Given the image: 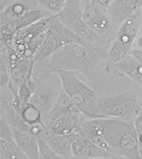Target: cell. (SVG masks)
I'll return each mask as SVG.
<instances>
[{"instance_id":"6da1fadb","label":"cell","mask_w":142,"mask_h":159,"mask_svg":"<svg viewBox=\"0 0 142 159\" xmlns=\"http://www.w3.org/2000/svg\"><path fill=\"white\" fill-rule=\"evenodd\" d=\"M107 50L82 43L67 44L46 60L34 75L47 79L55 71L62 70L77 73L91 79L100 63L106 61Z\"/></svg>"},{"instance_id":"7a4b0ae2","label":"cell","mask_w":142,"mask_h":159,"mask_svg":"<svg viewBox=\"0 0 142 159\" xmlns=\"http://www.w3.org/2000/svg\"><path fill=\"white\" fill-rule=\"evenodd\" d=\"M95 119L102 128L108 152L115 159H140L134 123L107 118Z\"/></svg>"},{"instance_id":"3957f363","label":"cell","mask_w":142,"mask_h":159,"mask_svg":"<svg viewBox=\"0 0 142 159\" xmlns=\"http://www.w3.org/2000/svg\"><path fill=\"white\" fill-rule=\"evenodd\" d=\"M137 93L127 90L111 96H97L95 114L98 118H113L134 123L142 114Z\"/></svg>"},{"instance_id":"277c9868","label":"cell","mask_w":142,"mask_h":159,"mask_svg":"<svg viewBox=\"0 0 142 159\" xmlns=\"http://www.w3.org/2000/svg\"><path fill=\"white\" fill-rule=\"evenodd\" d=\"M55 74L60 79L62 89L88 119H98L95 114L97 96L94 91L79 77L78 73L58 70Z\"/></svg>"},{"instance_id":"5b68a950","label":"cell","mask_w":142,"mask_h":159,"mask_svg":"<svg viewBox=\"0 0 142 159\" xmlns=\"http://www.w3.org/2000/svg\"><path fill=\"white\" fill-rule=\"evenodd\" d=\"M141 23V14L139 10L119 27L115 39L107 51L104 73L109 74L111 67L130 54Z\"/></svg>"},{"instance_id":"8992f818","label":"cell","mask_w":142,"mask_h":159,"mask_svg":"<svg viewBox=\"0 0 142 159\" xmlns=\"http://www.w3.org/2000/svg\"><path fill=\"white\" fill-rule=\"evenodd\" d=\"M82 0H67L64 9L58 14L59 20L82 40L86 45L108 49L105 43L89 28L83 19Z\"/></svg>"},{"instance_id":"52a82bcc","label":"cell","mask_w":142,"mask_h":159,"mask_svg":"<svg viewBox=\"0 0 142 159\" xmlns=\"http://www.w3.org/2000/svg\"><path fill=\"white\" fill-rule=\"evenodd\" d=\"M82 16L84 22L89 28L110 46L117 31L107 12L93 6L88 0L82 8Z\"/></svg>"},{"instance_id":"ba28073f","label":"cell","mask_w":142,"mask_h":159,"mask_svg":"<svg viewBox=\"0 0 142 159\" xmlns=\"http://www.w3.org/2000/svg\"><path fill=\"white\" fill-rule=\"evenodd\" d=\"M73 159H116L112 154L83 137L78 133L71 134Z\"/></svg>"},{"instance_id":"9c48e42d","label":"cell","mask_w":142,"mask_h":159,"mask_svg":"<svg viewBox=\"0 0 142 159\" xmlns=\"http://www.w3.org/2000/svg\"><path fill=\"white\" fill-rule=\"evenodd\" d=\"M9 57L10 74L13 87L16 90L25 79L31 67L35 65L33 58L17 52L11 46L7 45Z\"/></svg>"},{"instance_id":"30bf717a","label":"cell","mask_w":142,"mask_h":159,"mask_svg":"<svg viewBox=\"0 0 142 159\" xmlns=\"http://www.w3.org/2000/svg\"><path fill=\"white\" fill-rule=\"evenodd\" d=\"M142 7V0H113L107 13L114 27L120 26Z\"/></svg>"},{"instance_id":"8fae6325","label":"cell","mask_w":142,"mask_h":159,"mask_svg":"<svg viewBox=\"0 0 142 159\" xmlns=\"http://www.w3.org/2000/svg\"><path fill=\"white\" fill-rule=\"evenodd\" d=\"M11 129L16 143L28 159H39L37 138L31 132V126L17 127Z\"/></svg>"},{"instance_id":"7c38bea8","label":"cell","mask_w":142,"mask_h":159,"mask_svg":"<svg viewBox=\"0 0 142 159\" xmlns=\"http://www.w3.org/2000/svg\"><path fill=\"white\" fill-rule=\"evenodd\" d=\"M36 89L31 98L29 102L36 107L43 116L53 107L60 93L61 89L44 85L38 81L36 78Z\"/></svg>"},{"instance_id":"4fadbf2b","label":"cell","mask_w":142,"mask_h":159,"mask_svg":"<svg viewBox=\"0 0 142 159\" xmlns=\"http://www.w3.org/2000/svg\"><path fill=\"white\" fill-rule=\"evenodd\" d=\"M41 7L37 0H16L1 10L0 25L15 21L28 12Z\"/></svg>"},{"instance_id":"5bb4252c","label":"cell","mask_w":142,"mask_h":159,"mask_svg":"<svg viewBox=\"0 0 142 159\" xmlns=\"http://www.w3.org/2000/svg\"><path fill=\"white\" fill-rule=\"evenodd\" d=\"M55 15L54 13L43 7H40L36 9L33 10L26 13L24 16L21 17L15 21L10 23L0 25V33L15 36L16 33L21 29L27 27L31 24Z\"/></svg>"},{"instance_id":"9a60e30c","label":"cell","mask_w":142,"mask_h":159,"mask_svg":"<svg viewBox=\"0 0 142 159\" xmlns=\"http://www.w3.org/2000/svg\"><path fill=\"white\" fill-rule=\"evenodd\" d=\"M109 74L119 78L128 77L142 88V64L137 61L130 54L113 65Z\"/></svg>"},{"instance_id":"2e32d148","label":"cell","mask_w":142,"mask_h":159,"mask_svg":"<svg viewBox=\"0 0 142 159\" xmlns=\"http://www.w3.org/2000/svg\"><path fill=\"white\" fill-rule=\"evenodd\" d=\"M79 109L60 116L49 125L55 135H69L77 132L81 124L88 119Z\"/></svg>"},{"instance_id":"e0dca14e","label":"cell","mask_w":142,"mask_h":159,"mask_svg":"<svg viewBox=\"0 0 142 159\" xmlns=\"http://www.w3.org/2000/svg\"><path fill=\"white\" fill-rule=\"evenodd\" d=\"M55 15L42 19L31 25L18 31L15 35V38L11 46L24 45L29 43L35 38L46 33L51 27Z\"/></svg>"},{"instance_id":"ac0fdd59","label":"cell","mask_w":142,"mask_h":159,"mask_svg":"<svg viewBox=\"0 0 142 159\" xmlns=\"http://www.w3.org/2000/svg\"><path fill=\"white\" fill-rule=\"evenodd\" d=\"M77 109H79L61 88L53 107L43 116V122L44 125H49L60 116Z\"/></svg>"},{"instance_id":"d6986e66","label":"cell","mask_w":142,"mask_h":159,"mask_svg":"<svg viewBox=\"0 0 142 159\" xmlns=\"http://www.w3.org/2000/svg\"><path fill=\"white\" fill-rule=\"evenodd\" d=\"M77 132L108 152L107 144L104 139L102 128L96 119H86L81 124Z\"/></svg>"},{"instance_id":"ffe728a7","label":"cell","mask_w":142,"mask_h":159,"mask_svg":"<svg viewBox=\"0 0 142 159\" xmlns=\"http://www.w3.org/2000/svg\"><path fill=\"white\" fill-rule=\"evenodd\" d=\"M48 142L60 159H73L72 153L71 134L55 135Z\"/></svg>"},{"instance_id":"44dd1931","label":"cell","mask_w":142,"mask_h":159,"mask_svg":"<svg viewBox=\"0 0 142 159\" xmlns=\"http://www.w3.org/2000/svg\"><path fill=\"white\" fill-rule=\"evenodd\" d=\"M17 113L22 120L29 126L44 124L42 113L31 102L24 105Z\"/></svg>"},{"instance_id":"7402d4cb","label":"cell","mask_w":142,"mask_h":159,"mask_svg":"<svg viewBox=\"0 0 142 159\" xmlns=\"http://www.w3.org/2000/svg\"><path fill=\"white\" fill-rule=\"evenodd\" d=\"M0 159H28L15 141L0 139Z\"/></svg>"},{"instance_id":"603a6c76","label":"cell","mask_w":142,"mask_h":159,"mask_svg":"<svg viewBox=\"0 0 142 159\" xmlns=\"http://www.w3.org/2000/svg\"><path fill=\"white\" fill-rule=\"evenodd\" d=\"M38 141V152L39 159H59L53 149L51 148L49 142L43 139L37 138Z\"/></svg>"},{"instance_id":"cb8c5ba5","label":"cell","mask_w":142,"mask_h":159,"mask_svg":"<svg viewBox=\"0 0 142 159\" xmlns=\"http://www.w3.org/2000/svg\"><path fill=\"white\" fill-rule=\"evenodd\" d=\"M40 7L57 14L64 9L67 0H37Z\"/></svg>"},{"instance_id":"d4e9b609","label":"cell","mask_w":142,"mask_h":159,"mask_svg":"<svg viewBox=\"0 0 142 159\" xmlns=\"http://www.w3.org/2000/svg\"><path fill=\"white\" fill-rule=\"evenodd\" d=\"M0 139L7 141H15L11 127L1 118H0Z\"/></svg>"},{"instance_id":"484cf974","label":"cell","mask_w":142,"mask_h":159,"mask_svg":"<svg viewBox=\"0 0 142 159\" xmlns=\"http://www.w3.org/2000/svg\"><path fill=\"white\" fill-rule=\"evenodd\" d=\"M134 125L136 131L138 145H139V154L142 152V114L138 116L134 122Z\"/></svg>"},{"instance_id":"4316f807","label":"cell","mask_w":142,"mask_h":159,"mask_svg":"<svg viewBox=\"0 0 142 159\" xmlns=\"http://www.w3.org/2000/svg\"><path fill=\"white\" fill-rule=\"evenodd\" d=\"M55 135L52 127L49 125H43L40 133L37 135V138L49 142L51 138Z\"/></svg>"},{"instance_id":"83f0119b","label":"cell","mask_w":142,"mask_h":159,"mask_svg":"<svg viewBox=\"0 0 142 159\" xmlns=\"http://www.w3.org/2000/svg\"><path fill=\"white\" fill-rule=\"evenodd\" d=\"M113 0H90V2L93 6L96 7L103 11L107 12Z\"/></svg>"},{"instance_id":"f1b7e54d","label":"cell","mask_w":142,"mask_h":159,"mask_svg":"<svg viewBox=\"0 0 142 159\" xmlns=\"http://www.w3.org/2000/svg\"><path fill=\"white\" fill-rule=\"evenodd\" d=\"M130 55H131L133 58H134L137 61L142 64V50L140 49H132L130 52Z\"/></svg>"},{"instance_id":"f546056e","label":"cell","mask_w":142,"mask_h":159,"mask_svg":"<svg viewBox=\"0 0 142 159\" xmlns=\"http://www.w3.org/2000/svg\"><path fill=\"white\" fill-rule=\"evenodd\" d=\"M136 45L139 49L142 50V34L138 38V39L137 40Z\"/></svg>"},{"instance_id":"4dcf8cb0","label":"cell","mask_w":142,"mask_h":159,"mask_svg":"<svg viewBox=\"0 0 142 159\" xmlns=\"http://www.w3.org/2000/svg\"><path fill=\"white\" fill-rule=\"evenodd\" d=\"M139 102H140V107L142 108V100H140Z\"/></svg>"},{"instance_id":"1f68e13d","label":"cell","mask_w":142,"mask_h":159,"mask_svg":"<svg viewBox=\"0 0 142 159\" xmlns=\"http://www.w3.org/2000/svg\"><path fill=\"white\" fill-rule=\"evenodd\" d=\"M140 159H142V152H141V153H140Z\"/></svg>"},{"instance_id":"d6a6232c","label":"cell","mask_w":142,"mask_h":159,"mask_svg":"<svg viewBox=\"0 0 142 159\" xmlns=\"http://www.w3.org/2000/svg\"><path fill=\"white\" fill-rule=\"evenodd\" d=\"M10 1H16V0H10Z\"/></svg>"}]
</instances>
